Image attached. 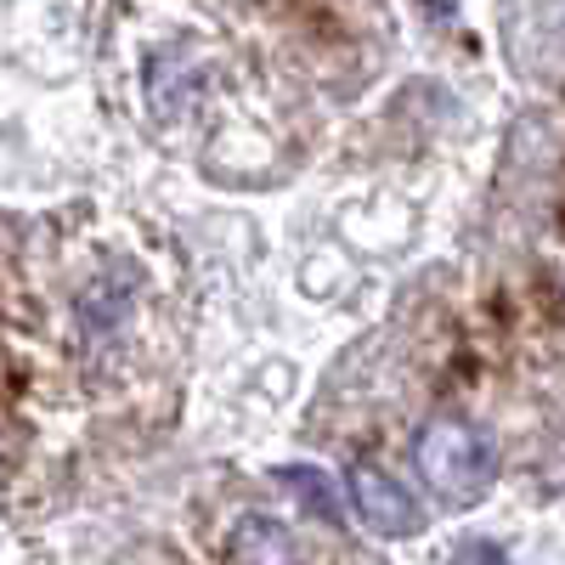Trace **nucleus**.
Segmentation results:
<instances>
[{
	"label": "nucleus",
	"instance_id": "1",
	"mask_svg": "<svg viewBox=\"0 0 565 565\" xmlns=\"http://www.w3.org/2000/svg\"><path fill=\"white\" fill-rule=\"evenodd\" d=\"M413 463H418L424 487H430L436 498H447V503H458V509L476 503L498 476L492 441L463 418H430L424 424L418 441H413Z\"/></svg>",
	"mask_w": 565,
	"mask_h": 565
},
{
	"label": "nucleus",
	"instance_id": "2",
	"mask_svg": "<svg viewBox=\"0 0 565 565\" xmlns=\"http://www.w3.org/2000/svg\"><path fill=\"white\" fill-rule=\"evenodd\" d=\"M345 492H351V509L362 514V526H367L373 537H418L424 514H418L413 492H407L396 476H385L380 463H351Z\"/></svg>",
	"mask_w": 565,
	"mask_h": 565
},
{
	"label": "nucleus",
	"instance_id": "3",
	"mask_svg": "<svg viewBox=\"0 0 565 565\" xmlns=\"http://www.w3.org/2000/svg\"><path fill=\"white\" fill-rule=\"evenodd\" d=\"M232 565H295V537L289 526L277 521V514H238V526H232Z\"/></svg>",
	"mask_w": 565,
	"mask_h": 565
},
{
	"label": "nucleus",
	"instance_id": "4",
	"mask_svg": "<svg viewBox=\"0 0 565 565\" xmlns=\"http://www.w3.org/2000/svg\"><path fill=\"white\" fill-rule=\"evenodd\" d=\"M277 481H282V487H295V492H300V503L317 514V521H328V526H340V521H345V503H340L334 481H328L322 469L289 463V469H277Z\"/></svg>",
	"mask_w": 565,
	"mask_h": 565
},
{
	"label": "nucleus",
	"instance_id": "5",
	"mask_svg": "<svg viewBox=\"0 0 565 565\" xmlns=\"http://www.w3.org/2000/svg\"><path fill=\"white\" fill-rule=\"evenodd\" d=\"M452 565H509V554H503L492 537H469V543L452 554Z\"/></svg>",
	"mask_w": 565,
	"mask_h": 565
}]
</instances>
